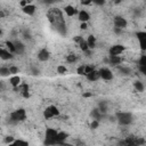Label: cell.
Here are the masks:
<instances>
[{"label": "cell", "mask_w": 146, "mask_h": 146, "mask_svg": "<svg viewBox=\"0 0 146 146\" xmlns=\"http://www.w3.org/2000/svg\"><path fill=\"white\" fill-rule=\"evenodd\" d=\"M47 17L51 24V26L54 27V30L56 32H58L60 35H65L66 34V25H65V21L63 18V14L59 9L55 8V9H50L47 13Z\"/></svg>", "instance_id": "1"}, {"label": "cell", "mask_w": 146, "mask_h": 146, "mask_svg": "<svg viewBox=\"0 0 146 146\" xmlns=\"http://www.w3.org/2000/svg\"><path fill=\"white\" fill-rule=\"evenodd\" d=\"M116 119H117V122L121 125H129L133 121L132 114L129 113V112H119L116 114Z\"/></svg>", "instance_id": "2"}, {"label": "cell", "mask_w": 146, "mask_h": 146, "mask_svg": "<svg viewBox=\"0 0 146 146\" xmlns=\"http://www.w3.org/2000/svg\"><path fill=\"white\" fill-rule=\"evenodd\" d=\"M25 117H26L25 110L19 108V110L14 111L13 113H10V115H9V121H10L11 123H18V122L23 121Z\"/></svg>", "instance_id": "3"}, {"label": "cell", "mask_w": 146, "mask_h": 146, "mask_svg": "<svg viewBox=\"0 0 146 146\" xmlns=\"http://www.w3.org/2000/svg\"><path fill=\"white\" fill-rule=\"evenodd\" d=\"M58 132L52 129V128H48L46 130V144H57L56 141V137H57Z\"/></svg>", "instance_id": "4"}, {"label": "cell", "mask_w": 146, "mask_h": 146, "mask_svg": "<svg viewBox=\"0 0 146 146\" xmlns=\"http://www.w3.org/2000/svg\"><path fill=\"white\" fill-rule=\"evenodd\" d=\"M59 115V111L57 110V107L55 106H48L44 111H43V116L44 119H51L54 116H58Z\"/></svg>", "instance_id": "5"}, {"label": "cell", "mask_w": 146, "mask_h": 146, "mask_svg": "<svg viewBox=\"0 0 146 146\" xmlns=\"http://www.w3.org/2000/svg\"><path fill=\"white\" fill-rule=\"evenodd\" d=\"M99 74H100V78H102L103 80H105V81H110V80L113 79V73H112V71H111L110 68H107V67L100 68V70H99Z\"/></svg>", "instance_id": "6"}, {"label": "cell", "mask_w": 146, "mask_h": 146, "mask_svg": "<svg viewBox=\"0 0 146 146\" xmlns=\"http://www.w3.org/2000/svg\"><path fill=\"white\" fill-rule=\"evenodd\" d=\"M124 47L122 44H115L110 48V56H119L123 52Z\"/></svg>", "instance_id": "7"}, {"label": "cell", "mask_w": 146, "mask_h": 146, "mask_svg": "<svg viewBox=\"0 0 146 146\" xmlns=\"http://www.w3.org/2000/svg\"><path fill=\"white\" fill-rule=\"evenodd\" d=\"M137 39L139 41V46L143 50H146V31L145 32H138Z\"/></svg>", "instance_id": "8"}, {"label": "cell", "mask_w": 146, "mask_h": 146, "mask_svg": "<svg viewBox=\"0 0 146 146\" xmlns=\"http://www.w3.org/2000/svg\"><path fill=\"white\" fill-rule=\"evenodd\" d=\"M49 57H50V52H49L46 48L41 49V50L38 52V59H39L40 62H46V60L49 59Z\"/></svg>", "instance_id": "9"}, {"label": "cell", "mask_w": 146, "mask_h": 146, "mask_svg": "<svg viewBox=\"0 0 146 146\" xmlns=\"http://www.w3.org/2000/svg\"><path fill=\"white\" fill-rule=\"evenodd\" d=\"M114 25H115V27L124 29V27L127 26V21H125L123 17L117 16V17H115V18H114Z\"/></svg>", "instance_id": "10"}, {"label": "cell", "mask_w": 146, "mask_h": 146, "mask_svg": "<svg viewBox=\"0 0 146 146\" xmlns=\"http://www.w3.org/2000/svg\"><path fill=\"white\" fill-rule=\"evenodd\" d=\"M0 57L1 59L3 60H8V59H11L13 58V52H10L8 49H0Z\"/></svg>", "instance_id": "11"}, {"label": "cell", "mask_w": 146, "mask_h": 146, "mask_svg": "<svg viewBox=\"0 0 146 146\" xmlns=\"http://www.w3.org/2000/svg\"><path fill=\"white\" fill-rule=\"evenodd\" d=\"M87 79L89 81H97L99 78H100V74H99V71H96V70H92L90 73H88L87 75Z\"/></svg>", "instance_id": "12"}, {"label": "cell", "mask_w": 146, "mask_h": 146, "mask_svg": "<svg viewBox=\"0 0 146 146\" xmlns=\"http://www.w3.org/2000/svg\"><path fill=\"white\" fill-rule=\"evenodd\" d=\"M23 11L25 14H27V15H33L35 13V7L33 5H31V3H27L25 7H23Z\"/></svg>", "instance_id": "13"}, {"label": "cell", "mask_w": 146, "mask_h": 146, "mask_svg": "<svg viewBox=\"0 0 146 146\" xmlns=\"http://www.w3.org/2000/svg\"><path fill=\"white\" fill-rule=\"evenodd\" d=\"M64 11H65V14H66L67 16H74L75 14H79L78 10H76L73 6H66V7L64 8Z\"/></svg>", "instance_id": "14"}, {"label": "cell", "mask_w": 146, "mask_h": 146, "mask_svg": "<svg viewBox=\"0 0 146 146\" xmlns=\"http://www.w3.org/2000/svg\"><path fill=\"white\" fill-rule=\"evenodd\" d=\"M9 83H10L14 88H16V87H18V86L21 84V78H19L18 75H14V76H11V78L9 79Z\"/></svg>", "instance_id": "15"}, {"label": "cell", "mask_w": 146, "mask_h": 146, "mask_svg": "<svg viewBox=\"0 0 146 146\" xmlns=\"http://www.w3.org/2000/svg\"><path fill=\"white\" fill-rule=\"evenodd\" d=\"M67 133L66 132H58V135H57V137H56V141H57V144H63L64 143V140L67 138Z\"/></svg>", "instance_id": "16"}, {"label": "cell", "mask_w": 146, "mask_h": 146, "mask_svg": "<svg viewBox=\"0 0 146 146\" xmlns=\"http://www.w3.org/2000/svg\"><path fill=\"white\" fill-rule=\"evenodd\" d=\"M79 19L81 21V22H87L89 18H90V16H89V14L87 13V11H84V10H81V11H79Z\"/></svg>", "instance_id": "17"}, {"label": "cell", "mask_w": 146, "mask_h": 146, "mask_svg": "<svg viewBox=\"0 0 146 146\" xmlns=\"http://www.w3.org/2000/svg\"><path fill=\"white\" fill-rule=\"evenodd\" d=\"M90 115H91V117H92V119H96V120H99V119L102 117V115H103V113L100 112V110H99V108H95V110H92V111H91V113H90Z\"/></svg>", "instance_id": "18"}, {"label": "cell", "mask_w": 146, "mask_h": 146, "mask_svg": "<svg viewBox=\"0 0 146 146\" xmlns=\"http://www.w3.org/2000/svg\"><path fill=\"white\" fill-rule=\"evenodd\" d=\"M87 42H88V46H89V48H95L96 47V38L94 36V35H89L88 36V39H87Z\"/></svg>", "instance_id": "19"}, {"label": "cell", "mask_w": 146, "mask_h": 146, "mask_svg": "<svg viewBox=\"0 0 146 146\" xmlns=\"http://www.w3.org/2000/svg\"><path fill=\"white\" fill-rule=\"evenodd\" d=\"M14 43H15V49H16L15 52L23 54V51H24V46H23V43L19 42V41H16V42H14Z\"/></svg>", "instance_id": "20"}, {"label": "cell", "mask_w": 146, "mask_h": 146, "mask_svg": "<svg viewBox=\"0 0 146 146\" xmlns=\"http://www.w3.org/2000/svg\"><path fill=\"white\" fill-rule=\"evenodd\" d=\"M79 46H80V48L83 50V51H87L88 49H89V46H88V42H87V40H81L80 42H79Z\"/></svg>", "instance_id": "21"}, {"label": "cell", "mask_w": 146, "mask_h": 146, "mask_svg": "<svg viewBox=\"0 0 146 146\" xmlns=\"http://www.w3.org/2000/svg\"><path fill=\"white\" fill-rule=\"evenodd\" d=\"M6 47H7V49H8L10 52H15V51H16V49H15V43H14L13 41H7V42H6Z\"/></svg>", "instance_id": "22"}, {"label": "cell", "mask_w": 146, "mask_h": 146, "mask_svg": "<svg viewBox=\"0 0 146 146\" xmlns=\"http://www.w3.org/2000/svg\"><path fill=\"white\" fill-rule=\"evenodd\" d=\"M110 62L113 64V65H117L121 63V58L119 56H110Z\"/></svg>", "instance_id": "23"}, {"label": "cell", "mask_w": 146, "mask_h": 146, "mask_svg": "<svg viewBox=\"0 0 146 146\" xmlns=\"http://www.w3.org/2000/svg\"><path fill=\"white\" fill-rule=\"evenodd\" d=\"M10 74V70H9V67H5V66H2L1 68H0V75L1 76H8Z\"/></svg>", "instance_id": "24"}, {"label": "cell", "mask_w": 146, "mask_h": 146, "mask_svg": "<svg viewBox=\"0 0 146 146\" xmlns=\"http://www.w3.org/2000/svg\"><path fill=\"white\" fill-rule=\"evenodd\" d=\"M133 87L137 91H143L144 90V84L140 82V81H135L133 82Z\"/></svg>", "instance_id": "25"}, {"label": "cell", "mask_w": 146, "mask_h": 146, "mask_svg": "<svg viewBox=\"0 0 146 146\" xmlns=\"http://www.w3.org/2000/svg\"><path fill=\"white\" fill-rule=\"evenodd\" d=\"M98 108L100 110L102 113H105L106 110H107V103H106V102H100L99 105H98Z\"/></svg>", "instance_id": "26"}, {"label": "cell", "mask_w": 146, "mask_h": 146, "mask_svg": "<svg viewBox=\"0 0 146 146\" xmlns=\"http://www.w3.org/2000/svg\"><path fill=\"white\" fill-rule=\"evenodd\" d=\"M67 62L68 63H74V62H76V55H74V54H70L68 56H67Z\"/></svg>", "instance_id": "27"}, {"label": "cell", "mask_w": 146, "mask_h": 146, "mask_svg": "<svg viewBox=\"0 0 146 146\" xmlns=\"http://www.w3.org/2000/svg\"><path fill=\"white\" fill-rule=\"evenodd\" d=\"M98 125H99V120H96V119H94L91 121V123H90V128L91 129H96V128H98Z\"/></svg>", "instance_id": "28"}, {"label": "cell", "mask_w": 146, "mask_h": 146, "mask_svg": "<svg viewBox=\"0 0 146 146\" xmlns=\"http://www.w3.org/2000/svg\"><path fill=\"white\" fill-rule=\"evenodd\" d=\"M78 73L80 75H86V65H82L78 68Z\"/></svg>", "instance_id": "29"}, {"label": "cell", "mask_w": 146, "mask_h": 146, "mask_svg": "<svg viewBox=\"0 0 146 146\" xmlns=\"http://www.w3.org/2000/svg\"><path fill=\"white\" fill-rule=\"evenodd\" d=\"M139 66H146V55H143L139 59Z\"/></svg>", "instance_id": "30"}, {"label": "cell", "mask_w": 146, "mask_h": 146, "mask_svg": "<svg viewBox=\"0 0 146 146\" xmlns=\"http://www.w3.org/2000/svg\"><path fill=\"white\" fill-rule=\"evenodd\" d=\"M57 72H58L59 74H64V73H66V67L63 66V65H59V66L57 67Z\"/></svg>", "instance_id": "31"}, {"label": "cell", "mask_w": 146, "mask_h": 146, "mask_svg": "<svg viewBox=\"0 0 146 146\" xmlns=\"http://www.w3.org/2000/svg\"><path fill=\"white\" fill-rule=\"evenodd\" d=\"M11 145H27V141H24V140L18 139V140H14V143Z\"/></svg>", "instance_id": "32"}, {"label": "cell", "mask_w": 146, "mask_h": 146, "mask_svg": "<svg viewBox=\"0 0 146 146\" xmlns=\"http://www.w3.org/2000/svg\"><path fill=\"white\" fill-rule=\"evenodd\" d=\"M119 70H120V72L122 74H129L130 73V70L128 67H119Z\"/></svg>", "instance_id": "33"}, {"label": "cell", "mask_w": 146, "mask_h": 146, "mask_svg": "<svg viewBox=\"0 0 146 146\" xmlns=\"http://www.w3.org/2000/svg\"><path fill=\"white\" fill-rule=\"evenodd\" d=\"M9 70H10V74L18 73V67H16V66H9Z\"/></svg>", "instance_id": "34"}, {"label": "cell", "mask_w": 146, "mask_h": 146, "mask_svg": "<svg viewBox=\"0 0 146 146\" xmlns=\"http://www.w3.org/2000/svg\"><path fill=\"white\" fill-rule=\"evenodd\" d=\"M5 143L6 144H13L14 143V137H10V136L9 137H6L5 138Z\"/></svg>", "instance_id": "35"}, {"label": "cell", "mask_w": 146, "mask_h": 146, "mask_svg": "<svg viewBox=\"0 0 146 146\" xmlns=\"http://www.w3.org/2000/svg\"><path fill=\"white\" fill-rule=\"evenodd\" d=\"M92 2L96 3V5H98V6H102V5L105 3V0H92Z\"/></svg>", "instance_id": "36"}, {"label": "cell", "mask_w": 146, "mask_h": 146, "mask_svg": "<svg viewBox=\"0 0 146 146\" xmlns=\"http://www.w3.org/2000/svg\"><path fill=\"white\" fill-rule=\"evenodd\" d=\"M91 2H92V0H81V3L84 5V6H88V5L91 3Z\"/></svg>", "instance_id": "37"}, {"label": "cell", "mask_w": 146, "mask_h": 146, "mask_svg": "<svg viewBox=\"0 0 146 146\" xmlns=\"http://www.w3.org/2000/svg\"><path fill=\"white\" fill-rule=\"evenodd\" d=\"M80 27H81L82 30H86V29H87V24H86V22H81V25H80Z\"/></svg>", "instance_id": "38"}, {"label": "cell", "mask_w": 146, "mask_h": 146, "mask_svg": "<svg viewBox=\"0 0 146 146\" xmlns=\"http://www.w3.org/2000/svg\"><path fill=\"white\" fill-rule=\"evenodd\" d=\"M27 3H29V2H27L26 0H22V1H21V6H22V7H25Z\"/></svg>", "instance_id": "39"}, {"label": "cell", "mask_w": 146, "mask_h": 146, "mask_svg": "<svg viewBox=\"0 0 146 146\" xmlns=\"http://www.w3.org/2000/svg\"><path fill=\"white\" fill-rule=\"evenodd\" d=\"M90 96H91L90 92H86V94H83V97H90Z\"/></svg>", "instance_id": "40"}, {"label": "cell", "mask_w": 146, "mask_h": 146, "mask_svg": "<svg viewBox=\"0 0 146 146\" xmlns=\"http://www.w3.org/2000/svg\"><path fill=\"white\" fill-rule=\"evenodd\" d=\"M0 16H1V18H3V17H5V13H3V11H1V14H0Z\"/></svg>", "instance_id": "41"}, {"label": "cell", "mask_w": 146, "mask_h": 146, "mask_svg": "<svg viewBox=\"0 0 146 146\" xmlns=\"http://www.w3.org/2000/svg\"><path fill=\"white\" fill-rule=\"evenodd\" d=\"M121 1H122V0H114V2H115V3H120Z\"/></svg>", "instance_id": "42"}, {"label": "cell", "mask_w": 146, "mask_h": 146, "mask_svg": "<svg viewBox=\"0 0 146 146\" xmlns=\"http://www.w3.org/2000/svg\"><path fill=\"white\" fill-rule=\"evenodd\" d=\"M47 2H52V1H55V0H46Z\"/></svg>", "instance_id": "43"}, {"label": "cell", "mask_w": 146, "mask_h": 146, "mask_svg": "<svg viewBox=\"0 0 146 146\" xmlns=\"http://www.w3.org/2000/svg\"><path fill=\"white\" fill-rule=\"evenodd\" d=\"M26 1H27V2H29V3H30V2H31V1H32V0H26Z\"/></svg>", "instance_id": "44"}]
</instances>
